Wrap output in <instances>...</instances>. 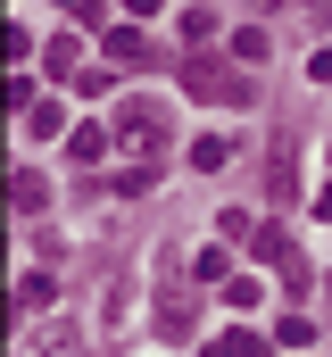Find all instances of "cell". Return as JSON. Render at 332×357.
<instances>
[{
    "instance_id": "4",
    "label": "cell",
    "mask_w": 332,
    "mask_h": 357,
    "mask_svg": "<svg viewBox=\"0 0 332 357\" xmlns=\"http://www.w3.org/2000/svg\"><path fill=\"white\" fill-rule=\"evenodd\" d=\"M67 158H75V167H100V158H108V125H75V133H67Z\"/></svg>"
},
{
    "instance_id": "11",
    "label": "cell",
    "mask_w": 332,
    "mask_h": 357,
    "mask_svg": "<svg viewBox=\"0 0 332 357\" xmlns=\"http://www.w3.org/2000/svg\"><path fill=\"white\" fill-rule=\"evenodd\" d=\"M225 307H257V274H225Z\"/></svg>"
},
{
    "instance_id": "8",
    "label": "cell",
    "mask_w": 332,
    "mask_h": 357,
    "mask_svg": "<svg viewBox=\"0 0 332 357\" xmlns=\"http://www.w3.org/2000/svg\"><path fill=\"white\" fill-rule=\"evenodd\" d=\"M225 158H233V142H225V133H208V142H191V167H208V175H216Z\"/></svg>"
},
{
    "instance_id": "14",
    "label": "cell",
    "mask_w": 332,
    "mask_h": 357,
    "mask_svg": "<svg viewBox=\"0 0 332 357\" xmlns=\"http://www.w3.org/2000/svg\"><path fill=\"white\" fill-rule=\"evenodd\" d=\"M316 216H332V183H324V191H316Z\"/></svg>"
},
{
    "instance_id": "2",
    "label": "cell",
    "mask_w": 332,
    "mask_h": 357,
    "mask_svg": "<svg viewBox=\"0 0 332 357\" xmlns=\"http://www.w3.org/2000/svg\"><path fill=\"white\" fill-rule=\"evenodd\" d=\"M116 142H125L133 158H150V167H166V116L150 108V100H133V108L116 116Z\"/></svg>"
},
{
    "instance_id": "6",
    "label": "cell",
    "mask_w": 332,
    "mask_h": 357,
    "mask_svg": "<svg viewBox=\"0 0 332 357\" xmlns=\"http://www.w3.org/2000/svg\"><path fill=\"white\" fill-rule=\"evenodd\" d=\"M274 274H282V291H291V299H299V291L316 282V274H308V258H299V250H282V258H274Z\"/></svg>"
},
{
    "instance_id": "13",
    "label": "cell",
    "mask_w": 332,
    "mask_h": 357,
    "mask_svg": "<svg viewBox=\"0 0 332 357\" xmlns=\"http://www.w3.org/2000/svg\"><path fill=\"white\" fill-rule=\"evenodd\" d=\"M125 8H133V17H158V8H166V0H125Z\"/></svg>"
},
{
    "instance_id": "12",
    "label": "cell",
    "mask_w": 332,
    "mask_h": 357,
    "mask_svg": "<svg viewBox=\"0 0 332 357\" xmlns=\"http://www.w3.org/2000/svg\"><path fill=\"white\" fill-rule=\"evenodd\" d=\"M216 33V8H183V42H208Z\"/></svg>"
},
{
    "instance_id": "7",
    "label": "cell",
    "mask_w": 332,
    "mask_h": 357,
    "mask_svg": "<svg viewBox=\"0 0 332 357\" xmlns=\"http://www.w3.org/2000/svg\"><path fill=\"white\" fill-rule=\"evenodd\" d=\"M208 357H266V333H225Z\"/></svg>"
},
{
    "instance_id": "16",
    "label": "cell",
    "mask_w": 332,
    "mask_h": 357,
    "mask_svg": "<svg viewBox=\"0 0 332 357\" xmlns=\"http://www.w3.org/2000/svg\"><path fill=\"white\" fill-rule=\"evenodd\" d=\"M324 158H332V150H324Z\"/></svg>"
},
{
    "instance_id": "15",
    "label": "cell",
    "mask_w": 332,
    "mask_h": 357,
    "mask_svg": "<svg viewBox=\"0 0 332 357\" xmlns=\"http://www.w3.org/2000/svg\"><path fill=\"white\" fill-rule=\"evenodd\" d=\"M59 8H67V17H75V8H83V0H59Z\"/></svg>"
},
{
    "instance_id": "10",
    "label": "cell",
    "mask_w": 332,
    "mask_h": 357,
    "mask_svg": "<svg viewBox=\"0 0 332 357\" xmlns=\"http://www.w3.org/2000/svg\"><path fill=\"white\" fill-rule=\"evenodd\" d=\"M25 125H33V133H42V142H50V133H59V125H67V116H59V100H33V108H25Z\"/></svg>"
},
{
    "instance_id": "5",
    "label": "cell",
    "mask_w": 332,
    "mask_h": 357,
    "mask_svg": "<svg viewBox=\"0 0 332 357\" xmlns=\"http://www.w3.org/2000/svg\"><path fill=\"white\" fill-rule=\"evenodd\" d=\"M158 333H166V341H183V333H191V299H183V291L158 299Z\"/></svg>"
},
{
    "instance_id": "3",
    "label": "cell",
    "mask_w": 332,
    "mask_h": 357,
    "mask_svg": "<svg viewBox=\"0 0 332 357\" xmlns=\"http://www.w3.org/2000/svg\"><path fill=\"white\" fill-rule=\"evenodd\" d=\"M108 59H116V67H142V59H150V33H142V25H108Z\"/></svg>"
},
{
    "instance_id": "9",
    "label": "cell",
    "mask_w": 332,
    "mask_h": 357,
    "mask_svg": "<svg viewBox=\"0 0 332 357\" xmlns=\"http://www.w3.org/2000/svg\"><path fill=\"white\" fill-rule=\"evenodd\" d=\"M8 199H17L25 216H33V208H50V191H42V175H17V183H8Z\"/></svg>"
},
{
    "instance_id": "1",
    "label": "cell",
    "mask_w": 332,
    "mask_h": 357,
    "mask_svg": "<svg viewBox=\"0 0 332 357\" xmlns=\"http://www.w3.org/2000/svg\"><path fill=\"white\" fill-rule=\"evenodd\" d=\"M183 91L191 100H225V108H249L257 100V84L233 75V67H216V59H183Z\"/></svg>"
}]
</instances>
